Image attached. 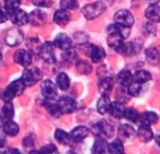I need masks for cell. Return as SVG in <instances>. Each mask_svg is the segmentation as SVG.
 Segmentation results:
<instances>
[{
    "mask_svg": "<svg viewBox=\"0 0 160 154\" xmlns=\"http://www.w3.org/2000/svg\"><path fill=\"white\" fill-rule=\"evenodd\" d=\"M42 78V72L37 67H32L25 70L22 73V81L27 86H32L36 84L38 81Z\"/></svg>",
    "mask_w": 160,
    "mask_h": 154,
    "instance_id": "5b68a950",
    "label": "cell"
},
{
    "mask_svg": "<svg viewBox=\"0 0 160 154\" xmlns=\"http://www.w3.org/2000/svg\"><path fill=\"white\" fill-rule=\"evenodd\" d=\"M112 87H113V81L110 76L101 78V81L99 83V90L102 95L108 96V94L112 90Z\"/></svg>",
    "mask_w": 160,
    "mask_h": 154,
    "instance_id": "ac0fdd59",
    "label": "cell"
},
{
    "mask_svg": "<svg viewBox=\"0 0 160 154\" xmlns=\"http://www.w3.org/2000/svg\"><path fill=\"white\" fill-rule=\"evenodd\" d=\"M3 131L8 136H17L20 132V126L12 120H7V122L3 124Z\"/></svg>",
    "mask_w": 160,
    "mask_h": 154,
    "instance_id": "603a6c76",
    "label": "cell"
},
{
    "mask_svg": "<svg viewBox=\"0 0 160 154\" xmlns=\"http://www.w3.org/2000/svg\"><path fill=\"white\" fill-rule=\"evenodd\" d=\"M105 1H106V2H108V4H112L114 0H105Z\"/></svg>",
    "mask_w": 160,
    "mask_h": 154,
    "instance_id": "f907efd6",
    "label": "cell"
},
{
    "mask_svg": "<svg viewBox=\"0 0 160 154\" xmlns=\"http://www.w3.org/2000/svg\"><path fill=\"white\" fill-rule=\"evenodd\" d=\"M45 107L47 109V111L50 113V115L54 116V117H60L62 112L59 107L58 102H45Z\"/></svg>",
    "mask_w": 160,
    "mask_h": 154,
    "instance_id": "d6a6232c",
    "label": "cell"
},
{
    "mask_svg": "<svg viewBox=\"0 0 160 154\" xmlns=\"http://www.w3.org/2000/svg\"><path fill=\"white\" fill-rule=\"evenodd\" d=\"M146 58L151 66H157L160 62V54L155 48H148L146 50Z\"/></svg>",
    "mask_w": 160,
    "mask_h": 154,
    "instance_id": "d4e9b609",
    "label": "cell"
},
{
    "mask_svg": "<svg viewBox=\"0 0 160 154\" xmlns=\"http://www.w3.org/2000/svg\"><path fill=\"white\" fill-rule=\"evenodd\" d=\"M2 117L6 120H12L15 115V109L14 105L11 102H5L3 107H2Z\"/></svg>",
    "mask_w": 160,
    "mask_h": 154,
    "instance_id": "1f68e13d",
    "label": "cell"
},
{
    "mask_svg": "<svg viewBox=\"0 0 160 154\" xmlns=\"http://www.w3.org/2000/svg\"><path fill=\"white\" fill-rule=\"evenodd\" d=\"M22 145L27 149H33L34 148V141L31 137H27L22 141Z\"/></svg>",
    "mask_w": 160,
    "mask_h": 154,
    "instance_id": "ab89813d",
    "label": "cell"
},
{
    "mask_svg": "<svg viewBox=\"0 0 160 154\" xmlns=\"http://www.w3.org/2000/svg\"><path fill=\"white\" fill-rule=\"evenodd\" d=\"M133 75L129 70H122L120 71L116 76V81L122 86H129L132 82Z\"/></svg>",
    "mask_w": 160,
    "mask_h": 154,
    "instance_id": "484cf974",
    "label": "cell"
},
{
    "mask_svg": "<svg viewBox=\"0 0 160 154\" xmlns=\"http://www.w3.org/2000/svg\"><path fill=\"white\" fill-rule=\"evenodd\" d=\"M110 100L108 98V96L102 95L98 101L97 103V110L100 114H106L107 112H108L109 107H110Z\"/></svg>",
    "mask_w": 160,
    "mask_h": 154,
    "instance_id": "cb8c5ba5",
    "label": "cell"
},
{
    "mask_svg": "<svg viewBox=\"0 0 160 154\" xmlns=\"http://www.w3.org/2000/svg\"><path fill=\"white\" fill-rule=\"evenodd\" d=\"M151 79V74L147 70H138L133 75V81L138 82L140 84H143Z\"/></svg>",
    "mask_w": 160,
    "mask_h": 154,
    "instance_id": "4dcf8cb0",
    "label": "cell"
},
{
    "mask_svg": "<svg viewBox=\"0 0 160 154\" xmlns=\"http://www.w3.org/2000/svg\"><path fill=\"white\" fill-rule=\"evenodd\" d=\"M114 22L117 25L122 27H131L134 25V17L133 15L127 10H120L114 15Z\"/></svg>",
    "mask_w": 160,
    "mask_h": 154,
    "instance_id": "52a82bcc",
    "label": "cell"
},
{
    "mask_svg": "<svg viewBox=\"0 0 160 154\" xmlns=\"http://www.w3.org/2000/svg\"><path fill=\"white\" fill-rule=\"evenodd\" d=\"M4 4L6 9L10 12L19 8L21 4V0H4Z\"/></svg>",
    "mask_w": 160,
    "mask_h": 154,
    "instance_id": "f35d334b",
    "label": "cell"
},
{
    "mask_svg": "<svg viewBox=\"0 0 160 154\" xmlns=\"http://www.w3.org/2000/svg\"><path fill=\"white\" fill-rule=\"evenodd\" d=\"M14 61L23 67H28L31 63V61H32V57L28 50L20 49L17 52H15Z\"/></svg>",
    "mask_w": 160,
    "mask_h": 154,
    "instance_id": "8fae6325",
    "label": "cell"
},
{
    "mask_svg": "<svg viewBox=\"0 0 160 154\" xmlns=\"http://www.w3.org/2000/svg\"><path fill=\"white\" fill-rule=\"evenodd\" d=\"M142 91V84L138 83V82H135V81L132 80V82L129 84V88H128V92L129 94L133 97H137L140 95Z\"/></svg>",
    "mask_w": 160,
    "mask_h": 154,
    "instance_id": "8d00e7d4",
    "label": "cell"
},
{
    "mask_svg": "<svg viewBox=\"0 0 160 154\" xmlns=\"http://www.w3.org/2000/svg\"><path fill=\"white\" fill-rule=\"evenodd\" d=\"M146 17L153 22H160V7L157 4H150L146 10Z\"/></svg>",
    "mask_w": 160,
    "mask_h": 154,
    "instance_id": "ffe728a7",
    "label": "cell"
},
{
    "mask_svg": "<svg viewBox=\"0 0 160 154\" xmlns=\"http://www.w3.org/2000/svg\"><path fill=\"white\" fill-rule=\"evenodd\" d=\"M108 151L111 154H122L124 153V145L120 140H115L108 145Z\"/></svg>",
    "mask_w": 160,
    "mask_h": 154,
    "instance_id": "f546056e",
    "label": "cell"
},
{
    "mask_svg": "<svg viewBox=\"0 0 160 154\" xmlns=\"http://www.w3.org/2000/svg\"><path fill=\"white\" fill-rule=\"evenodd\" d=\"M141 125H147L149 126L151 124H155L158 121V115L155 112H151V111H147L143 112L142 114L139 115V119Z\"/></svg>",
    "mask_w": 160,
    "mask_h": 154,
    "instance_id": "e0dca14e",
    "label": "cell"
},
{
    "mask_svg": "<svg viewBox=\"0 0 160 154\" xmlns=\"http://www.w3.org/2000/svg\"><path fill=\"white\" fill-rule=\"evenodd\" d=\"M2 58V45L0 44V59Z\"/></svg>",
    "mask_w": 160,
    "mask_h": 154,
    "instance_id": "681fc988",
    "label": "cell"
},
{
    "mask_svg": "<svg viewBox=\"0 0 160 154\" xmlns=\"http://www.w3.org/2000/svg\"><path fill=\"white\" fill-rule=\"evenodd\" d=\"M145 32L148 35H154L156 32V27L152 25V23L148 22L145 25Z\"/></svg>",
    "mask_w": 160,
    "mask_h": 154,
    "instance_id": "b9f144b4",
    "label": "cell"
},
{
    "mask_svg": "<svg viewBox=\"0 0 160 154\" xmlns=\"http://www.w3.org/2000/svg\"><path fill=\"white\" fill-rule=\"evenodd\" d=\"M118 137L121 142H129L136 137V132L130 125L123 124L118 129Z\"/></svg>",
    "mask_w": 160,
    "mask_h": 154,
    "instance_id": "4fadbf2b",
    "label": "cell"
},
{
    "mask_svg": "<svg viewBox=\"0 0 160 154\" xmlns=\"http://www.w3.org/2000/svg\"><path fill=\"white\" fill-rule=\"evenodd\" d=\"M62 56H65V59L68 60V62H73V61L77 60V54L73 50H71V51L68 50L66 55H62Z\"/></svg>",
    "mask_w": 160,
    "mask_h": 154,
    "instance_id": "ee69618b",
    "label": "cell"
},
{
    "mask_svg": "<svg viewBox=\"0 0 160 154\" xmlns=\"http://www.w3.org/2000/svg\"><path fill=\"white\" fill-rule=\"evenodd\" d=\"M137 135L142 142H148L153 139V133L149 126L147 125H141Z\"/></svg>",
    "mask_w": 160,
    "mask_h": 154,
    "instance_id": "7402d4cb",
    "label": "cell"
},
{
    "mask_svg": "<svg viewBox=\"0 0 160 154\" xmlns=\"http://www.w3.org/2000/svg\"><path fill=\"white\" fill-rule=\"evenodd\" d=\"M89 135V130H88L85 126H78L74 128L71 133L69 134L71 141H73L75 142H82L84 139L88 137Z\"/></svg>",
    "mask_w": 160,
    "mask_h": 154,
    "instance_id": "5bb4252c",
    "label": "cell"
},
{
    "mask_svg": "<svg viewBox=\"0 0 160 154\" xmlns=\"http://www.w3.org/2000/svg\"><path fill=\"white\" fill-rule=\"evenodd\" d=\"M9 19V11L6 8H0V23L5 22Z\"/></svg>",
    "mask_w": 160,
    "mask_h": 154,
    "instance_id": "7bdbcfd3",
    "label": "cell"
},
{
    "mask_svg": "<svg viewBox=\"0 0 160 154\" xmlns=\"http://www.w3.org/2000/svg\"><path fill=\"white\" fill-rule=\"evenodd\" d=\"M41 93L47 100H54L58 96V87L51 80H46L41 86Z\"/></svg>",
    "mask_w": 160,
    "mask_h": 154,
    "instance_id": "30bf717a",
    "label": "cell"
},
{
    "mask_svg": "<svg viewBox=\"0 0 160 154\" xmlns=\"http://www.w3.org/2000/svg\"><path fill=\"white\" fill-rule=\"evenodd\" d=\"M106 4L102 1H97L94 3L87 4L83 7L82 14L87 20H94L97 19L98 17L105 12L106 10Z\"/></svg>",
    "mask_w": 160,
    "mask_h": 154,
    "instance_id": "3957f363",
    "label": "cell"
},
{
    "mask_svg": "<svg viewBox=\"0 0 160 154\" xmlns=\"http://www.w3.org/2000/svg\"><path fill=\"white\" fill-rule=\"evenodd\" d=\"M23 40V34L22 30L17 27L10 28L5 35V42L8 46L15 47L20 45Z\"/></svg>",
    "mask_w": 160,
    "mask_h": 154,
    "instance_id": "8992f818",
    "label": "cell"
},
{
    "mask_svg": "<svg viewBox=\"0 0 160 154\" xmlns=\"http://www.w3.org/2000/svg\"><path fill=\"white\" fill-rule=\"evenodd\" d=\"M58 104L62 113H71L77 108V102L68 96H63L59 99Z\"/></svg>",
    "mask_w": 160,
    "mask_h": 154,
    "instance_id": "9c48e42d",
    "label": "cell"
},
{
    "mask_svg": "<svg viewBox=\"0 0 160 154\" xmlns=\"http://www.w3.org/2000/svg\"><path fill=\"white\" fill-rule=\"evenodd\" d=\"M53 21L59 26H62V27L67 26L68 23L70 22V15H69L68 11L63 10V9H60V10L56 11L54 13Z\"/></svg>",
    "mask_w": 160,
    "mask_h": 154,
    "instance_id": "9a60e30c",
    "label": "cell"
},
{
    "mask_svg": "<svg viewBox=\"0 0 160 154\" xmlns=\"http://www.w3.org/2000/svg\"><path fill=\"white\" fill-rule=\"evenodd\" d=\"M9 18L16 26H25L28 22V15L20 8L9 12Z\"/></svg>",
    "mask_w": 160,
    "mask_h": 154,
    "instance_id": "ba28073f",
    "label": "cell"
},
{
    "mask_svg": "<svg viewBox=\"0 0 160 154\" xmlns=\"http://www.w3.org/2000/svg\"><path fill=\"white\" fill-rule=\"evenodd\" d=\"M27 85L22 78L15 80L2 91L1 98L4 102H12L16 97H19L23 93Z\"/></svg>",
    "mask_w": 160,
    "mask_h": 154,
    "instance_id": "6da1fadb",
    "label": "cell"
},
{
    "mask_svg": "<svg viewBox=\"0 0 160 154\" xmlns=\"http://www.w3.org/2000/svg\"><path fill=\"white\" fill-rule=\"evenodd\" d=\"M108 143L107 142L105 139H100V137H98V140L95 142L92 147V152L97 153V154L106 153L108 151Z\"/></svg>",
    "mask_w": 160,
    "mask_h": 154,
    "instance_id": "f1b7e54d",
    "label": "cell"
},
{
    "mask_svg": "<svg viewBox=\"0 0 160 154\" xmlns=\"http://www.w3.org/2000/svg\"><path fill=\"white\" fill-rule=\"evenodd\" d=\"M76 69L81 74H89L90 72L92 71V67L86 62L78 61L76 62Z\"/></svg>",
    "mask_w": 160,
    "mask_h": 154,
    "instance_id": "e575fe53",
    "label": "cell"
},
{
    "mask_svg": "<svg viewBox=\"0 0 160 154\" xmlns=\"http://www.w3.org/2000/svg\"><path fill=\"white\" fill-rule=\"evenodd\" d=\"M30 152L31 153H44V154H47V153H57L58 150H57V147H56L54 144L50 143V144L43 147L39 151H35V150L32 149Z\"/></svg>",
    "mask_w": 160,
    "mask_h": 154,
    "instance_id": "74e56055",
    "label": "cell"
},
{
    "mask_svg": "<svg viewBox=\"0 0 160 154\" xmlns=\"http://www.w3.org/2000/svg\"><path fill=\"white\" fill-rule=\"evenodd\" d=\"M56 81H57L58 87H60V89L62 91H67L70 86V79H69L68 75L67 73H65V72H61V73H59Z\"/></svg>",
    "mask_w": 160,
    "mask_h": 154,
    "instance_id": "83f0119b",
    "label": "cell"
},
{
    "mask_svg": "<svg viewBox=\"0 0 160 154\" xmlns=\"http://www.w3.org/2000/svg\"><path fill=\"white\" fill-rule=\"evenodd\" d=\"M45 21V14L40 9H35L28 15V22L32 26H40Z\"/></svg>",
    "mask_w": 160,
    "mask_h": 154,
    "instance_id": "44dd1931",
    "label": "cell"
},
{
    "mask_svg": "<svg viewBox=\"0 0 160 154\" xmlns=\"http://www.w3.org/2000/svg\"><path fill=\"white\" fill-rule=\"evenodd\" d=\"M155 141H156L157 144L159 145V147H160V135H157V136L155 137Z\"/></svg>",
    "mask_w": 160,
    "mask_h": 154,
    "instance_id": "bcb514c9",
    "label": "cell"
},
{
    "mask_svg": "<svg viewBox=\"0 0 160 154\" xmlns=\"http://www.w3.org/2000/svg\"><path fill=\"white\" fill-rule=\"evenodd\" d=\"M124 117L126 119H128L129 121H132V122H137L139 119V113L138 111L130 107V108H125V112H124Z\"/></svg>",
    "mask_w": 160,
    "mask_h": 154,
    "instance_id": "d590c367",
    "label": "cell"
},
{
    "mask_svg": "<svg viewBox=\"0 0 160 154\" xmlns=\"http://www.w3.org/2000/svg\"><path fill=\"white\" fill-rule=\"evenodd\" d=\"M55 139L59 143L65 145H68L71 142L69 134H68L66 131H63L62 129H57L55 131Z\"/></svg>",
    "mask_w": 160,
    "mask_h": 154,
    "instance_id": "4316f807",
    "label": "cell"
},
{
    "mask_svg": "<svg viewBox=\"0 0 160 154\" xmlns=\"http://www.w3.org/2000/svg\"><path fill=\"white\" fill-rule=\"evenodd\" d=\"M108 112L110 115L116 118V119H121L124 117V112H125V107L123 103L120 102H113L110 103V107L108 109Z\"/></svg>",
    "mask_w": 160,
    "mask_h": 154,
    "instance_id": "2e32d148",
    "label": "cell"
},
{
    "mask_svg": "<svg viewBox=\"0 0 160 154\" xmlns=\"http://www.w3.org/2000/svg\"><path fill=\"white\" fill-rule=\"evenodd\" d=\"M6 144V137L3 133H0V148H3Z\"/></svg>",
    "mask_w": 160,
    "mask_h": 154,
    "instance_id": "f6af8a7d",
    "label": "cell"
},
{
    "mask_svg": "<svg viewBox=\"0 0 160 154\" xmlns=\"http://www.w3.org/2000/svg\"><path fill=\"white\" fill-rule=\"evenodd\" d=\"M39 58L47 63H54L56 62L55 45L51 42H45L39 47Z\"/></svg>",
    "mask_w": 160,
    "mask_h": 154,
    "instance_id": "277c9868",
    "label": "cell"
},
{
    "mask_svg": "<svg viewBox=\"0 0 160 154\" xmlns=\"http://www.w3.org/2000/svg\"><path fill=\"white\" fill-rule=\"evenodd\" d=\"M4 118L3 117H0V128H1V126H3V124H4Z\"/></svg>",
    "mask_w": 160,
    "mask_h": 154,
    "instance_id": "c3c4849f",
    "label": "cell"
},
{
    "mask_svg": "<svg viewBox=\"0 0 160 154\" xmlns=\"http://www.w3.org/2000/svg\"><path fill=\"white\" fill-rule=\"evenodd\" d=\"M61 9L63 10H75L79 7V3L77 0H61L60 1Z\"/></svg>",
    "mask_w": 160,
    "mask_h": 154,
    "instance_id": "836d02e7",
    "label": "cell"
},
{
    "mask_svg": "<svg viewBox=\"0 0 160 154\" xmlns=\"http://www.w3.org/2000/svg\"><path fill=\"white\" fill-rule=\"evenodd\" d=\"M90 47H91L90 56H91L93 62L98 63L106 58V51L103 50L102 47L97 46V45H91Z\"/></svg>",
    "mask_w": 160,
    "mask_h": 154,
    "instance_id": "d6986e66",
    "label": "cell"
},
{
    "mask_svg": "<svg viewBox=\"0 0 160 154\" xmlns=\"http://www.w3.org/2000/svg\"><path fill=\"white\" fill-rule=\"evenodd\" d=\"M92 133L100 139H109L114 134V129L106 120H101L92 126Z\"/></svg>",
    "mask_w": 160,
    "mask_h": 154,
    "instance_id": "7a4b0ae2",
    "label": "cell"
},
{
    "mask_svg": "<svg viewBox=\"0 0 160 154\" xmlns=\"http://www.w3.org/2000/svg\"><path fill=\"white\" fill-rule=\"evenodd\" d=\"M148 1L150 3V4H157L160 0H148Z\"/></svg>",
    "mask_w": 160,
    "mask_h": 154,
    "instance_id": "7dc6e473",
    "label": "cell"
},
{
    "mask_svg": "<svg viewBox=\"0 0 160 154\" xmlns=\"http://www.w3.org/2000/svg\"><path fill=\"white\" fill-rule=\"evenodd\" d=\"M32 3L38 7H51L53 2L52 0H32Z\"/></svg>",
    "mask_w": 160,
    "mask_h": 154,
    "instance_id": "60d3db41",
    "label": "cell"
},
{
    "mask_svg": "<svg viewBox=\"0 0 160 154\" xmlns=\"http://www.w3.org/2000/svg\"><path fill=\"white\" fill-rule=\"evenodd\" d=\"M54 45L61 50L68 51L72 46V40L66 33H59L55 37Z\"/></svg>",
    "mask_w": 160,
    "mask_h": 154,
    "instance_id": "7c38bea8",
    "label": "cell"
}]
</instances>
